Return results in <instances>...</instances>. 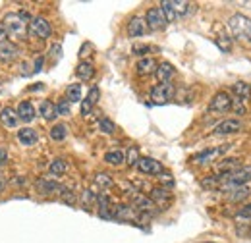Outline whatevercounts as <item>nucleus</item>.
<instances>
[{
  "label": "nucleus",
  "instance_id": "nucleus-7",
  "mask_svg": "<svg viewBox=\"0 0 251 243\" xmlns=\"http://www.w3.org/2000/svg\"><path fill=\"white\" fill-rule=\"evenodd\" d=\"M230 147L232 145H220V147H215V149H205V151H201L199 154H195L191 158V162H195V164H209L215 158H219L220 154H224Z\"/></svg>",
  "mask_w": 251,
  "mask_h": 243
},
{
  "label": "nucleus",
  "instance_id": "nucleus-23",
  "mask_svg": "<svg viewBox=\"0 0 251 243\" xmlns=\"http://www.w3.org/2000/svg\"><path fill=\"white\" fill-rule=\"evenodd\" d=\"M37 187L41 189V193H45V195H50V193H62L64 187L60 183L56 182H50V180H41V182H37Z\"/></svg>",
  "mask_w": 251,
  "mask_h": 243
},
{
  "label": "nucleus",
  "instance_id": "nucleus-13",
  "mask_svg": "<svg viewBox=\"0 0 251 243\" xmlns=\"http://www.w3.org/2000/svg\"><path fill=\"white\" fill-rule=\"evenodd\" d=\"M16 114H18V118L20 122H24V123H29V122L35 120V106H33L29 100H22L20 102V106H18V110H16Z\"/></svg>",
  "mask_w": 251,
  "mask_h": 243
},
{
  "label": "nucleus",
  "instance_id": "nucleus-3",
  "mask_svg": "<svg viewBox=\"0 0 251 243\" xmlns=\"http://www.w3.org/2000/svg\"><path fill=\"white\" fill-rule=\"evenodd\" d=\"M176 95V87L172 83H158L151 89V100L155 104H166Z\"/></svg>",
  "mask_w": 251,
  "mask_h": 243
},
{
  "label": "nucleus",
  "instance_id": "nucleus-42",
  "mask_svg": "<svg viewBox=\"0 0 251 243\" xmlns=\"http://www.w3.org/2000/svg\"><path fill=\"white\" fill-rule=\"evenodd\" d=\"M4 185H6V182H4V178H2V176H0V193H2V191H4Z\"/></svg>",
  "mask_w": 251,
  "mask_h": 243
},
{
  "label": "nucleus",
  "instance_id": "nucleus-19",
  "mask_svg": "<svg viewBox=\"0 0 251 243\" xmlns=\"http://www.w3.org/2000/svg\"><path fill=\"white\" fill-rule=\"evenodd\" d=\"M75 75H77L81 81H89V79H93L95 66L91 64V62L81 60L79 64H77V68H75Z\"/></svg>",
  "mask_w": 251,
  "mask_h": 243
},
{
  "label": "nucleus",
  "instance_id": "nucleus-14",
  "mask_svg": "<svg viewBox=\"0 0 251 243\" xmlns=\"http://www.w3.org/2000/svg\"><path fill=\"white\" fill-rule=\"evenodd\" d=\"M18 54H20V49H18L14 43H10V41L0 43V60L2 62L16 60V58H18Z\"/></svg>",
  "mask_w": 251,
  "mask_h": 243
},
{
  "label": "nucleus",
  "instance_id": "nucleus-1",
  "mask_svg": "<svg viewBox=\"0 0 251 243\" xmlns=\"http://www.w3.org/2000/svg\"><path fill=\"white\" fill-rule=\"evenodd\" d=\"M228 27L232 31V35L240 41H248L251 43V20L246 18L244 14H234L228 22Z\"/></svg>",
  "mask_w": 251,
  "mask_h": 243
},
{
  "label": "nucleus",
  "instance_id": "nucleus-36",
  "mask_svg": "<svg viewBox=\"0 0 251 243\" xmlns=\"http://www.w3.org/2000/svg\"><path fill=\"white\" fill-rule=\"evenodd\" d=\"M95 182L99 183L100 187H110V185L114 183V182H112V178H110L108 174H99V176L95 178Z\"/></svg>",
  "mask_w": 251,
  "mask_h": 243
},
{
  "label": "nucleus",
  "instance_id": "nucleus-41",
  "mask_svg": "<svg viewBox=\"0 0 251 243\" xmlns=\"http://www.w3.org/2000/svg\"><path fill=\"white\" fill-rule=\"evenodd\" d=\"M50 52H52V56H56V58H58V56H60V52H62V49H60V45H54V47L50 49Z\"/></svg>",
  "mask_w": 251,
  "mask_h": 243
},
{
  "label": "nucleus",
  "instance_id": "nucleus-21",
  "mask_svg": "<svg viewBox=\"0 0 251 243\" xmlns=\"http://www.w3.org/2000/svg\"><path fill=\"white\" fill-rule=\"evenodd\" d=\"M133 207H135V211H141V213H153L157 209L155 203L151 199L143 197V195H135L133 197Z\"/></svg>",
  "mask_w": 251,
  "mask_h": 243
},
{
  "label": "nucleus",
  "instance_id": "nucleus-16",
  "mask_svg": "<svg viewBox=\"0 0 251 243\" xmlns=\"http://www.w3.org/2000/svg\"><path fill=\"white\" fill-rule=\"evenodd\" d=\"M39 114L43 116V120L47 122H54L58 118V112H56V104L52 100H43L39 104Z\"/></svg>",
  "mask_w": 251,
  "mask_h": 243
},
{
  "label": "nucleus",
  "instance_id": "nucleus-20",
  "mask_svg": "<svg viewBox=\"0 0 251 243\" xmlns=\"http://www.w3.org/2000/svg\"><path fill=\"white\" fill-rule=\"evenodd\" d=\"M37 139H39V135H37V131H35L33 127H22V129L18 131V141H20L22 145H25V147L35 145Z\"/></svg>",
  "mask_w": 251,
  "mask_h": 243
},
{
  "label": "nucleus",
  "instance_id": "nucleus-25",
  "mask_svg": "<svg viewBox=\"0 0 251 243\" xmlns=\"http://www.w3.org/2000/svg\"><path fill=\"white\" fill-rule=\"evenodd\" d=\"M242 168V160L240 158H224L222 162L219 164V172L220 174H226V172H234Z\"/></svg>",
  "mask_w": 251,
  "mask_h": 243
},
{
  "label": "nucleus",
  "instance_id": "nucleus-9",
  "mask_svg": "<svg viewBox=\"0 0 251 243\" xmlns=\"http://www.w3.org/2000/svg\"><path fill=\"white\" fill-rule=\"evenodd\" d=\"M230 108H232V97L226 91H219L209 102V110H213V112H226Z\"/></svg>",
  "mask_w": 251,
  "mask_h": 243
},
{
  "label": "nucleus",
  "instance_id": "nucleus-4",
  "mask_svg": "<svg viewBox=\"0 0 251 243\" xmlns=\"http://www.w3.org/2000/svg\"><path fill=\"white\" fill-rule=\"evenodd\" d=\"M242 131H244V122L238 120V118L222 120L213 129L215 135H236V133H242Z\"/></svg>",
  "mask_w": 251,
  "mask_h": 243
},
{
  "label": "nucleus",
  "instance_id": "nucleus-33",
  "mask_svg": "<svg viewBox=\"0 0 251 243\" xmlns=\"http://www.w3.org/2000/svg\"><path fill=\"white\" fill-rule=\"evenodd\" d=\"M236 220H251V203L244 205L242 209H238V213H236Z\"/></svg>",
  "mask_w": 251,
  "mask_h": 243
},
{
  "label": "nucleus",
  "instance_id": "nucleus-29",
  "mask_svg": "<svg viewBox=\"0 0 251 243\" xmlns=\"http://www.w3.org/2000/svg\"><path fill=\"white\" fill-rule=\"evenodd\" d=\"M104 162H108L112 166H120L126 162V154L122 151H110L104 154Z\"/></svg>",
  "mask_w": 251,
  "mask_h": 243
},
{
  "label": "nucleus",
  "instance_id": "nucleus-10",
  "mask_svg": "<svg viewBox=\"0 0 251 243\" xmlns=\"http://www.w3.org/2000/svg\"><path fill=\"white\" fill-rule=\"evenodd\" d=\"M99 98H100V89L93 85L89 93H87V97H85V100H81V116H89L91 114V110H93V106L99 102Z\"/></svg>",
  "mask_w": 251,
  "mask_h": 243
},
{
  "label": "nucleus",
  "instance_id": "nucleus-43",
  "mask_svg": "<svg viewBox=\"0 0 251 243\" xmlns=\"http://www.w3.org/2000/svg\"><path fill=\"white\" fill-rule=\"evenodd\" d=\"M205 243H215V242H205Z\"/></svg>",
  "mask_w": 251,
  "mask_h": 243
},
{
  "label": "nucleus",
  "instance_id": "nucleus-32",
  "mask_svg": "<svg viewBox=\"0 0 251 243\" xmlns=\"http://www.w3.org/2000/svg\"><path fill=\"white\" fill-rule=\"evenodd\" d=\"M70 104H72V102H70L66 97L56 102V112H58V116H68V114H70V110H72Z\"/></svg>",
  "mask_w": 251,
  "mask_h": 243
},
{
  "label": "nucleus",
  "instance_id": "nucleus-2",
  "mask_svg": "<svg viewBox=\"0 0 251 243\" xmlns=\"http://www.w3.org/2000/svg\"><path fill=\"white\" fill-rule=\"evenodd\" d=\"M27 22H31L29 14L24 12V10H20V12H14V14H8V16H6L4 27L8 31V35H10V33H12V35H22V33H25L27 25H29Z\"/></svg>",
  "mask_w": 251,
  "mask_h": 243
},
{
  "label": "nucleus",
  "instance_id": "nucleus-37",
  "mask_svg": "<svg viewBox=\"0 0 251 243\" xmlns=\"http://www.w3.org/2000/svg\"><path fill=\"white\" fill-rule=\"evenodd\" d=\"M151 52V47H147V45H135L133 47V54H139V56H143L145 58V54H149Z\"/></svg>",
  "mask_w": 251,
  "mask_h": 243
},
{
  "label": "nucleus",
  "instance_id": "nucleus-34",
  "mask_svg": "<svg viewBox=\"0 0 251 243\" xmlns=\"http://www.w3.org/2000/svg\"><path fill=\"white\" fill-rule=\"evenodd\" d=\"M139 158H141V156H139V152H137V147H129V151H127V156H126V162H127L129 166H135Z\"/></svg>",
  "mask_w": 251,
  "mask_h": 243
},
{
  "label": "nucleus",
  "instance_id": "nucleus-8",
  "mask_svg": "<svg viewBox=\"0 0 251 243\" xmlns=\"http://www.w3.org/2000/svg\"><path fill=\"white\" fill-rule=\"evenodd\" d=\"M29 29H31L33 35L39 37V39H49V37L52 35V27H50L49 20H45V18H41V16L31 18V22H29Z\"/></svg>",
  "mask_w": 251,
  "mask_h": 243
},
{
  "label": "nucleus",
  "instance_id": "nucleus-31",
  "mask_svg": "<svg viewBox=\"0 0 251 243\" xmlns=\"http://www.w3.org/2000/svg\"><path fill=\"white\" fill-rule=\"evenodd\" d=\"M99 129H100L102 133L112 135V133L116 131V123L110 120V118H100V122H99Z\"/></svg>",
  "mask_w": 251,
  "mask_h": 243
},
{
  "label": "nucleus",
  "instance_id": "nucleus-22",
  "mask_svg": "<svg viewBox=\"0 0 251 243\" xmlns=\"http://www.w3.org/2000/svg\"><path fill=\"white\" fill-rule=\"evenodd\" d=\"M251 195V189L242 185V187H236V189H230L228 191V201L230 203H240V201H246Z\"/></svg>",
  "mask_w": 251,
  "mask_h": 243
},
{
  "label": "nucleus",
  "instance_id": "nucleus-12",
  "mask_svg": "<svg viewBox=\"0 0 251 243\" xmlns=\"http://www.w3.org/2000/svg\"><path fill=\"white\" fill-rule=\"evenodd\" d=\"M147 24L143 18H131L129 24H127V35L131 39H137V37H143L147 33Z\"/></svg>",
  "mask_w": 251,
  "mask_h": 243
},
{
  "label": "nucleus",
  "instance_id": "nucleus-5",
  "mask_svg": "<svg viewBox=\"0 0 251 243\" xmlns=\"http://www.w3.org/2000/svg\"><path fill=\"white\" fill-rule=\"evenodd\" d=\"M135 166H137V170L141 174H147V176H160L164 172L162 162H158V160L151 158V156H141Z\"/></svg>",
  "mask_w": 251,
  "mask_h": 243
},
{
  "label": "nucleus",
  "instance_id": "nucleus-26",
  "mask_svg": "<svg viewBox=\"0 0 251 243\" xmlns=\"http://www.w3.org/2000/svg\"><path fill=\"white\" fill-rule=\"evenodd\" d=\"M158 8L162 10L166 24H172V22H176V20H178V16H176V12H174V8H172V0H164V2H160V6H158Z\"/></svg>",
  "mask_w": 251,
  "mask_h": 243
},
{
  "label": "nucleus",
  "instance_id": "nucleus-27",
  "mask_svg": "<svg viewBox=\"0 0 251 243\" xmlns=\"http://www.w3.org/2000/svg\"><path fill=\"white\" fill-rule=\"evenodd\" d=\"M49 135H50L52 141H64V139L68 137V125H64V123L52 125L50 131H49Z\"/></svg>",
  "mask_w": 251,
  "mask_h": 243
},
{
  "label": "nucleus",
  "instance_id": "nucleus-40",
  "mask_svg": "<svg viewBox=\"0 0 251 243\" xmlns=\"http://www.w3.org/2000/svg\"><path fill=\"white\" fill-rule=\"evenodd\" d=\"M43 62H45V58H43V56H39V58L35 60V70H33V72H41V68H43Z\"/></svg>",
  "mask_w": 251,
  "mask_h": 243
},
{
  "label": "nucleus",
  "instance_id": "nucleus-17",
  "mask_svg": "<svg viewBox=\"0 0 251 243\" xmlns=\"http://www.w3.org/2000/svg\"><path fill=\"white\" fill-rule=\"evenodd\" d=\"M232 93H234V97H236L238 100L248 102L251 98V85L246 83V81H236V83L232 85Z\"/></svg>",
  "mask_w": 251,
  "mask_h": 243
},
{
  "label": "nucleus",
  "instance_id": "nucleus-24",
  "mask_svg": "<svg viewBox=\"0 0 251 243\" xmlns=\"http://www.w3.org/2000/svg\"><path fill=\"white\" fill-rule=\"evenodd\" d=\"M151 201L158 203V205H164L170 201V191L166 187H153L151 189Z\"/></svg>",
  "mask_w": 251,
  "mask_h": 243
},
{
  "label": "nucleus",
  "instance_id": "nucleus-38",
  "mask_svg": "<svg viewBox=\"0 0 251 243\" xmlns=\"http://www.w3.org/2000/svg\"><path fill=\"white\" fill-rule=\"evenodd\" d=\"M4 164H8V151H6V147L0 145V166H4Z\"/></svg>",
  "mask_w": 251,
  "mask_h": 243
},
{
  "label": "nucleus",
  "instance_id": "nucleus-39",
  "mask_svg": "<svg viewBox=\"0 0 251 243\" xmlns=\"http://www.w3.org/2000/svg\"><path fill=\"white\" fill-rule=\"evenodd\" d=\"M8 39V31L4 27V24H0V43H4Z\"/></svg>",
  "mask_w": 251,
  "mask_h": 243
},
{
  "label": "nucleus",
  "instance_id": "nucleus-15",
  "mask_svg": "<svg viewBox=\"0 0 251 243\" xmlns=\"http://www.w3.org/2000/svg\"><path fill=\"white\" fill-rule=\"evenodd\" d=\"M155 70H157V62H155V58H151V56L139 58L137 64H135V72L139 75H151V73H155Z\"/></svg>",
  "mask_w": 251,
  "mask_h": 243
},
{
  "label": "nucleus",
  "instance_id": "nucleus-35",
  "mask_svg": "<svg viewBox=\"0 0 251 243\" xmlns=\"http://www.w3.org/2000/svg\"><path fill=\"white\" fill-rule=\"evenodd\" d=\"M215 43L219 45V49L222 52H230L232 50V41L228 37H219V39H215Z\"/></svg>",
  "mask_w": 251,
  "mask_h": 243
},
{
  "label": "nucleus",
  "instance_id": "nucleus-30",
  "mask_svg": "<svg viewBox=\"0 0 251 243\" xmlns=\"http://www.w3.org/2000/svg\"><path fill=\"white\" fill-rule=\"evenodd\" d=\"M66 98H68L70 102H79V100H81V85H79V83L68 85V89H66Z\"/></svg>",
  "mask_w": 251,
  "mask_h": 243
},
{
  "label": "nucleus",
  "instance_id": "nucleus-18",
  "mask_svg": "<svg viewBox=\"0 0 251 243\" xmlns=\"http://www.w3.org/2000/svg\"><path fill=\"white\" fill-rule=\"evenodd\" d=\"M0 123H2L4 127H16V125L20 123V118H18L16 110L10 108V106L2 108V110H0Z\"/></svg>",
  "mask_w": 251,
  "mask_h": 243
},
{
  "label": "nucleus",
  "instance_id": "nucleus-11",
  "mask_svg": "<svg viewBox=\"0 0 251 243\" xmlns=\"http://www.w3.org/2000/svg\"><path fill=\"white\" fill-rule=\"evenodd\" d=\"M155 75H157L158 83H172V77L176 75V70H174L172 64H168V62H160V64H157Z\"/></svg>",
  "mask_w": 251,
  "mask_h": 243
},
{
  "label": "nucleus",
  "instance_id": "nucleus-6",
  "mask_svg": "<svg viewBox=\"0 0 251 243\" xmlns=\"http://www.w3.org/2000/svg\"><path fill=\"white\" fill-rule=\"evenodd\" d=\"M143 20H145V24H147V29L158 31V29H162V27H166L164 14H162V10H160L158 6H155V8H149Z\"/></svg>",
  "mask_w": 251,
  "mask_h": 243
},
{
  "label": "nucleus",
  "instance_id": "nucleus-28",
  "mask_svg": "<svg viewBox=\"0 0 251 243\" xmlns=\"http://www.w3.org/2000/svg\"><path fill=\"white\" fill-rule=\"evenodd\" d=\"M66 170H68V164H66L64 158H54V160L49 164V172H50L52 176H62Z\"/></svg>",
  "mask_w": 251,
  "mask_h": 243
}]
</instances>
